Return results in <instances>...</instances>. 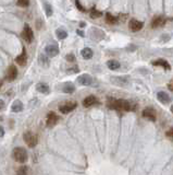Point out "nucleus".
Listing matches in <instances>:
<instances>
[{
    "instance_id": "18",
    "label": "nucleus",
    "mask_w": 173,
    "mask_h": 175,
    "mask_svg": "<svg viewBox=\"0 0 173 175\" xmlns=\"http://www.w3.org/2000/svg\"><path fill=\"white\" fill-rule=\"evenodd\" d=\"M36 90L38 92H40V93L43 94H48L50 92V88L48 84L44 83V82H40V83H38L36 86Z\"/></svg>"
},
{
    "instance_id": "17",
    "label": "nucleus",
    "mask_w": 173,
    "mask_h": 175,
    "mask_svg": "<svg viewBox=\"0 0 173 175\" xmlns=\"http://www.w3.org/2000/svg\"><path fill=\"white\" fill-rule=\"evenodd\" d=\"M111 81L113 83L118 84V86H125L129 83V80L126 79V77H112Z\"/></svg>"
},
{
    "instance_id": "10",
    "label": "nucleus",
    "mask_w": 173,
    "mask_h": 175,
    "mask_svg": "<svg viewBox=\"0 0 173 175\" xmlns=\"http://www.w3.org/2000/svg\"><path fill=\"white\" fill-rule=\"evenodd\" d=\"M99 103V101H98V99L95 97V95H89V97H85V99L83 100V106L84 107H92V106H94V105H96V104H98Z\"/></svg>"
},
{
    "instance_id": "8",
    "label": "nucleus",
    "mask_w": 173,
    "mask_h": 175,
    "mask_svg": "<svg viewBox=\"0 0 173 175\" xmlns=\"http://www.w3.org/2000/svg\"><path fill=\"white\" fill-rule=\"evenodd\" d=\"M144 23L142 21H138L136 19H131V21L129 23V27L132 32H138L143 29Z\"/></svg>"
},
{
    "instance_id": "15",
    "label": "nucleus",
    "mask_w": 173,
    "mask_h": 175,
    "mask_svg": "<svg viewBox=\"0 0 173 175\" xmlns=\"http://www.w3.org/2000/svg\"><path fill=\"white\" fill-rule=\"evenodd\" d=\"M157 99L159 102H161L162 104H168L169 102L171 101L170 97H169V94H167L165 92H158L157 93Z\"/></svg>"
},
{
    "instance_id": "28",
    "label": "nucleus",
    "mask_w": 173,
    "mask_h": 175,
    "mask_svg": "<svg viewBox=\"0 0 173 175\" xmlns=\"http://www.w3.org/2000/svg\"><path fill=\"white\" fill-rule=\"evenodd\" d=\"M16 5L22 7V8H27L29 5V0H19V1H16Z\"/></svg>"
},
{
    "instance_id": "37",
    "label": "nucleus",
    "mask_w": 173,
    "mask_h": 175,
    "mask_svg": "<svg viewBox=\"0 0 173 175\" xmlns=\"http://www.w3.org/2000/svg\"><path fill=\"white\" fill-rule=\"evenodd\" d=\"M170 110H171V112H172V114H173V105H171V108H170Z\"/></svg>"
},
{
    "instance_id": "35",
    "label": "nucleus",
    "mask_w": 173,
    "mask_h": 175,
    "mask_svg": "<svg viewBox=\"0 0 173 175\" xmlns=\"http://www.w3.org/2000/svg\"><path fill=\"white\" fill-rule=\"evenodd\" d=\"M78 35H80V36H84V33H83L82 31H80V30L78 31Z\"/></svg>"
},
{
    "instance_id": "5",
    "label": "nucleus",
    "mask_w": 173,
    "mask_h": 175,
    "mask_svg": "<svg viewBox=\"0 0 173 175\" xmlns=\"http://www.w3.org/2000/svg\"><path fill=\"white\" fill-rule=\"evenodd\" d=\"M21 35H22V37H23L27 43H32V41L34 39L33 31H32L31 26H29L27 23L24 25V29H23V31H22V34Z\"/></svg>"
},
{
    "instance_id": "11",
    "label": "nucleus",
    "mask_w": 173,
    "mask_h": 175,
    "mask_svg": "<svg viewBox=\"0 0 173 175\" xmlns=\"http://www.w3.org/2000/svg\"><path fill=\"white\" fill-rule=\"evenodd\" d=\"M45 52L49 57H54V56H57L59 54V47L54 44L47 45L46 48H45Z\"/></svg>"
},
{
    "instance_id": "4",
    "label": "nucleus",
    "mask_w": 173,
    "mask_h": 175,
    "mask_svg": "<svg viewBox=\"0 0 173 175\" xmlns=\"http://www.w3.org/2000/svg\"><path fill=\"white\" fill-rule=\"evenodd\" d=\"M76 107H78V103L70 101V102H67V103H64V104H62L61 106L59 107V111L62 113V114H67V113L74 111Z\"/></svg>"
},
{
    "instance_id": "30",
    "label": "nucleus",
    "mask_w": 173,
    "mask_h": 175,
    "mask_svg": "<svg viewBox=\"0 0 173 175\" xmlns=\"http://www.w3.org/2000/svg\"><path fill=\"white\" fill-rule=\"evenodd\" d=\"M165 135H167V137H169V138L172 139V140H173V127H172V128L169 129V130L167 131V133H165Z\"/></svg>"
},
{
    "instance_id": "36",
    "label": "nucleus",
    "mask_w": 173,
    "mask_h": 175,
    "mask_svg": "<svg viewBox=\"0 0 173 175\" xmlns=\"http://www.w3.org/2000/svg\"><path fill=\"white\" fill-rule=\"evenodd\" d=\"M80 26H81V27H84V26H85V22H81Z\"/></svg>"
},
{
    "instance_id": "33",
    "label": "nucleus",
    "mask_w": 173,
    "mask_h": 175,
    "mask_svg": "<svg viewBox=\"0 0 173 175\" xmlns=\"http://www.w3.org/2000/svg\"><path fill=\"white\" fill-rule=\"evenodd\" d=\"M3 136H5V128L0 125V137H3Z\"/></svg>"
},
{
    "instance_id": "7",
    "label": "nucleus",
    "mask_w": 173,
    "mask_h": 175,
    "mask_svg": "<svg viewBox=\"0 0 173 175\" xmlns=\"http://www.w3.org/2000/svg\"><path fill=\"white\" fill-rule=\"evenodd\" d=\"M167 23V19L162 16H155L151 21V27L153 29H158V27H162L164 24Z\"/></svg>"
},
{
    "instance_id": "34",
    "label": "nucleus",
    "mask_w": 173,
    "mask_h": 175,
    "mask_svg": "<svg viewBox=\"0 0 173 175\" xmlns=\"http://www.w3.org/2000/svg\"><path fill=\"white\" fill-rule=\"evenodd\" d=\"M3 108H5V102L2 100H0V111H2Z\"/></svg>"
},
{
    "instance_id": "12",
    "label": "nucleus",
    "mask_w": 173,
    "mask_h": 175,
    "mask_svg": "<svg viewBox=\"0 0 173 175\" xmlns=\"http://www.w3.org/2000/svg\"><path fill=\"white\" fill-rule=\"evenodd\" d=\"M78 82L81 86H91L93 83V78L87 73H84V75H82L78 78Z\"/></svg>"
},
{
    "instance_id": "14",
    "label": "nucleus",
    "mask_w": 173,
    "mask_h": 175,
    "mask_svg": "<svg viewBox=\"0 0 173 175\" xmlns=\"http://www.w3.org/2000/svg\"><path fill=\"white\" fill-rule=\"evenodd\" d=\"M16 63L18 64L19 66H25L26 63H27V54H26V50H25L24 47H23L22 53H21L19 56H16Z\"/></svg>"
},
{
    "instance_id": "22",
    "label": "nucleus",
    "mask_w": 173,
    "mask_h": 175,
    "mask_svg": "<svg viewBox=\"0 0 173 175\" xmlns=\"http://www.w3.org/2000/svg\"><path fill=\"white\" fill-rule=\"evenodd\" d=\"M105 18H106V22L108 24H116V23H118V21H119V18H118V16H112L110 13H107Z\"/></svg>"
},
{
    "instance_id": "16",
    "label": "nucleus",
    "mask_w": 173,
    "mask_h": 175,
    "mask_svg": "<svg viewBox=\"0 0 173 175\" xmlns=\"http://www.w3.org/2000/svg\"><path fill=\"white\" fill-rule=\"evenodd\" d=\"M81 55H82V57L84 58V59L88 60L93 57L94 52H93L92 48H89V47H85V48H83V49L81 50Z\"/></svg>"
},
{
    "instance_id": "19",
    "label": "nucleus",
    "mask_w": 173,
    "mask_h": 175,
    "mask_svg": "<svg viewBox=\"0 0 173 175\" xmlns=\"http://www.w3.org/2000/svg\"><path fill=\"white\" fill-rule=\"evenodd\" d=\"M151 64H153V66H161V67H163V68L167 69V70H170L171 69L170 64L164 59H157L155 60V61H153Z\"/></svg>"
},
{
    "instance_id": "24",
    "label": "nucleus",
    "mask_w": 173,
    "mask_h": 175,
    "mask_svg": "<svg viewBox=\"0 0 173 175\" xmlns=\"http://www.w3.org/2000/svg\"><path fill=\"white\" fill-rule=\"evenodd\" d=\"M102 16V12L99 10H97L96 8H93L91 10V18L92 19H97V18H100Z\"/></svg>"
},
{
    "instance_id": "23",
    "label": "nucleus",
    "mask_w": 173,
    "mask_h": 175,
    "mask_svg": "<svg viewBox=\"0 0 173 175\" xmlns=\"http://www.w3.org/2000/svg\"><path fill=\"white\" fill-rule=\"evenodd\" d=\"M56 35H57V37L59 39H64L67 37V32L64 31V30H62V29H59L56 31Z\"/></svg>"
},
{
    "instance_id": "27",
    "label": "nucleus",
    "mask_w": 173,
    "mask_h": 175,
    "mask_svg": "<svg viewBox=\"0 0 173 175\" xmlns=\"http://www.w3.org/2000/svg\"><path fill=\"white\" fill-rule=\"evenodd\" d=\"M44 7H45V12H46L47 16H52V8L51 5L48 2H44Z\"/></svg>"
},
{
    "instance_id": "32",
    "label": "nucleus",
    "mask_w": 173,
    "mask_h": 175,
    "mask_svg": "<svg viewBox=\"0 0 173 175\" xmlns=\"http://www.w3.org/2000/svg\"><path fill=\"white\" fill-rule=\"evenodd\" d=\"M168 89L170 90V91H173V80H171L168 83Z\"/></svg>"
},
{
    "instance_id": "38",
    "label": "nucleus",
    "mask_w": 173,
    "mask_h": 175,
    "mask_svg": "<svg viewBox=\"0 0 173 175\" xmlns=\"http://www.w3.org/2000/svg\"><path fill=\"white\" fill-rule=\"evenodd\" d=\"M1 86H2V83H1V82H0V89H1Z\"/></svg>"
},
{
    "instance_id": "21",
    "label": "nucleus",
    "mask_w": 173,
    "mask_h": 175,
    "mask_svg": "<svg viewBox=\"0 0 173 175\" xmlns=\"http://www.w3.org/2000/svg\"><path fill=\"white\" fill-rule=\"evenodd\" d=\"M107 66H108L109 69H111V70H118L120 68V63L118 60H109L108 63H107Z\"/></svg>"
},
{
    "instance_id": "1",
    "label": "nucleus",
    "mask_w": 173,
    "mask_h": 175,
    "mask_svg": "<svg viewBox=\"0 0 173 175\" xmlns=\"http://www.w3.org/2000/svg\"><path fill=\"white\" fill-rule=\"evenodd\" d=\"M107 106L111 110L119 111V112H130V111L136 110V104L127 100H118L113 97H108L107 100Z\"/></svg>"
},
{
    "instance_id": "26",
    "label": "nucleus",
    "mask_w": 173,
    "mask_h": 175,
    "mask_svg": "<svg viewBox=\"0 0 173 175\" xmlns=\"http://www.w3.org/2000/svg\"><path fill=\"white\" fill-rule=\"evenodd\" d=\"M27 173H29V167L26 165H22L16 172V175H27Z\"/></svg>"
},
{
    "instance_id": "13",
    "label": "nucleus",
    "mask_w": 173,
    "mask_h": 175,
    "mask_svg": "<svg viewBox=\"0 0 173 175\" xmlns=\"http://www.w3.org/2000/svg\"><path fill=\"white\" fill-rule=\"evenodd\" d=\"M18 77V69H16V66H10L7 70V79L8 81H14Z\"/></svg>"
},
{
    "instance_id": "25",
    "label": "nucleus",
    "mask_w": 173,
    "mask_h": 175,
    "mask_svg": "<svg viewBox=\"0 0 173 175\" xmlns=\"http://www.w3.org/2000/svg\"><path fill=\"white\" fill-rule=\"evenodd\" d=\"M74 90H75V86H73L71 83H69V84H65V86H63L62 91L64 92V93H73Z\"/></svg>"
},
{
    "instance_id": "6",
    "label": "nucleus",
    "mask_w": 173,
    "mask_h": 175,
    "mask_svg": "<svg viewBox=\"0 0 173 175\" xmlns=\"http://www.w3.org/2000/svg\"><path fill=\"white\" fill-rule=\"evenodd\" d=\"M142 115L144 118H147V119L151 120V122H156L157 119V115H156V111L151 107H147V108H145L143 111Z\"/></svg>"
},
{
    "instance_id": "2",
    "label": "nucleus",
    "mask_w": 173,
    "mask_h": 175,
    "mask_svg": "<svg viewBox=\"0 0 173 175\" xmlns=\"http://www.w3.org/2000/svg\"><path fill=\"white\" fill-rule=\"evenodd\" d=\"M12 158L16 160V162L19 163H25L29 159V154H27V151H26L24 148L22 147H16L14 148L12 151Z\"/></svg>"
},
{
    "instance_id": "9",
    "label": "nucleus",
    "mask_w": 173,
    "mask_h": 175,
    "mask_svg": "<svg viewBox=\"0 0 173 175\" xmlns=\"http://www.w3.org/2000/svg\"><path fill=\"white\" fill-rule=\"evenodd\" d=\"M59 117L54 112H49V114L47 115V119H46V125L47 127H54L56 124L58 123Z\"/></svg>"
},
{
    "instance_id": "29",
    "label": "nucleus",
    "mask_w": 173,
    "mask_h": 175,
    "mask_svg": "<svg viewBox=\"0 0 173 175\" xmlns=\"http://www.w3.org/2000/svg\"><path fill=\"white\" fill-rule=\"evenodd\" d=\"M75 5H78V10H80V11H82V12H85V11H86V9L84 8L82 5H81L80 1H75Z\"/></svg>"
},
{
    "instance_id": "20",
    "label": "nucleus",
    "mask_w": 173,
    "mask_h": 175,
    "mask_svg": "<svg viewBox=\"0 0 173 175\" xmlns=\"http://www.w3.org/2000/svg\"><path fill=\"white\" fill-rule=\"evenodd\" d=\"M11 110H12V112H14V113H19V112H21V111L23 110V104H22V102H21V101L16 100V101H14V102L12 103V106H11Z\"/></svg>"
},
{
    "instance_id": "31",
    "label": "nucleus",
    "mask_w": 173,
    "mask_h": 175,
    "mask_svg": "<svg viewBox=\"0 0 173 175\" xmlns=\"http://www.w3.org/2000/svg\"><path fill=\"white\" fill-rule=\"evenodd\" d=\"M65 58H67V60H69V61H75V56L74 55H67Z\"/></svg>"
},
{
    "instance_id": "3",
    "label": "nucleus",
    "mask_w": 173,
    "mask_h": 175,
    "mask_svg": "<svg viewBox=\"0 0 173 175\" xmlns=\"http://www.w3.org/2000/svg\"><path fill=\"white\" fill-rule=\"evenodd\" d=\"M24 141H25V144H27L29 148H34V147L37 146L38 138H37V136L35 133L29 131V133H24Z\"/></svg>"
}]
</instances>
